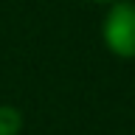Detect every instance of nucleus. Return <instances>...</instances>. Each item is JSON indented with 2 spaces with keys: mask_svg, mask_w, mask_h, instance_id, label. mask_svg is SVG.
Masks as SVG:
<instances>
[{
  "mask_svg": "<svg viewBox=\"0 0 135 135\" xmlns=\"http://www.w3.org/2000/svg\"><path fill=\"white\" fill-rule=\"evenodd\" d=\"M93 3H113V0H93Z\"/></svg>",
  "mask_w": 135,
  "mask_h": 135,
  "instance_id": "obj_3",
  "label": "nucleus"
},
{
  "mask_svg": "<svg viewBox=\"0 0 135 135\" xmlns=\"http://www.w3.org/2000/svg\"><path fill=\"white\" fill-rule=\"evenodd\" d=\"M104 45H107L115 56L121 59H132L135 56V3L129 0H113L104 25Z\"/></svg>",
  "mask_w": 135,
  "mask_h": 135,
  "instance_id": "obj_1",
  "label": "nucleus"
},
{
  "mask_svg": "<svg viewBox=\"0 0 135 135\" xmlns=\"http://www.w3.org/2000/svg\"><path fill=\"white\" fill-rule=\"evenodd\" d=\"M23 129V113L17 107L3 104L0 107V135H20Z\"/></svg>",
  "mask_w": 135,
  "mask_h": 135,
  "instance_id": "obj_2",
  "label": "nucleus"
}]
</instances>
